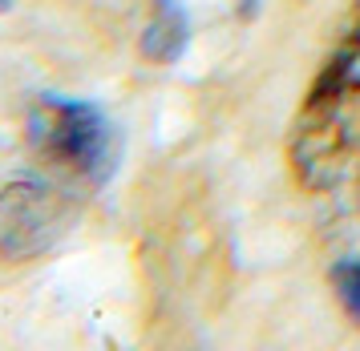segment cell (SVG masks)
I'll use <instances>...</instances> for the list:
<instances>
[{
	"label": "cell",
	"mask_w": 360,
	"mask_h": 351,
	"mask_svg": "<svg viewBox=\"0 0 360 351\" xmlns=\"http://www.w3.org/2000/svg\"><path fill=\"white\" fill-rule=\"evenodd\" d=\"M292 158L316 190L360 182V13L304 101Z\"/></svg>",
	"instance_id": "1"
},
{
	"label": "cell",
	"mask_w": 360,
	"mask_h": 351,
	"mask_svg": "<svg viewBox=\"0 0 360 351\" xmlns=\"http://www.w3.org/2000/svg\"><path fill=\"white\" fill-rule=\"evenodd\" d=\"M29 133L45 161L85 178V182H98V186L114 174L117 154H122V138H117L114 121L94 101L41 97L29 117Z\"/></svg>",
	"instance_id": "2"
},
{
	"label": "cell",
	"mask_w": 360,
	"mask_h": 351,
	"mask_svg": "<svg viewBox=\"0 0 360 351\" xmlns=\"http://www.w3.org/2000/svg\"><path fill=\"white\" fill-rule=\"evenodd\" d=\"M77 218V202L49 182H13L0 190V258L49 251Z\"/></svg>",
	"instance_id": "3"
},
{
	"label": "cell",
	"mask_w": 360,
	"mask_h": 351,
	"mask_svg": "<svg viewBox=\"0 0 360 351\" xmlns=\"http://www.w3.org/2000/svg\"><path fill=\"white\" fill-rule=\"evenodd\" d=\"M186 37H191V20H186V8L179 0H158L154 4V16H150L146 32H142V53L150 61H179L186 53Z\"/></svg>",
	"instance_id": "4"
},
{
	"label": "cell",
	"mask_w": 360,
	"mask_h": 351,
	"mask_svg": "<svg viewBox=\"0 0 360 351\" xmlns=\"http://www.w3.org/2000/svg\"><path fill=\"white\" fill-rule=\"evenodd\" d=\"M332 283H336V295H340L344 311L360 323V258H344V263H336Z\"/></svg>",
	"instance_id": "5"
},
{
	"label": "cell",
	"mask_w": 360,
	"mask_h": 351,
	"mask_svg": "<svg viewBox=\"0 0 360 351\" xmlns=\"http://www.w3.org/2000/svg\"><path fill=\"white\" fill-rule=\"evenodd\" d=\"M243 13H247V16L255 13V0H243Z\"/></svg>",
	"instance_id": "6"
},
{
	"label": "cell",
	"mask_w": 360,
	"mask_h": 351,
	"mask_svg": "<svg viewBox=\"0 0 360 351\" xmlns=\"http://www.w3.org/2000/svg\"><path fill=\"white\" fill-rule=\"evenodd\" d=\"M13 8V0H0V13H8Z\"/></svg>",
	"instance_id": "7"
}]
</instances>
